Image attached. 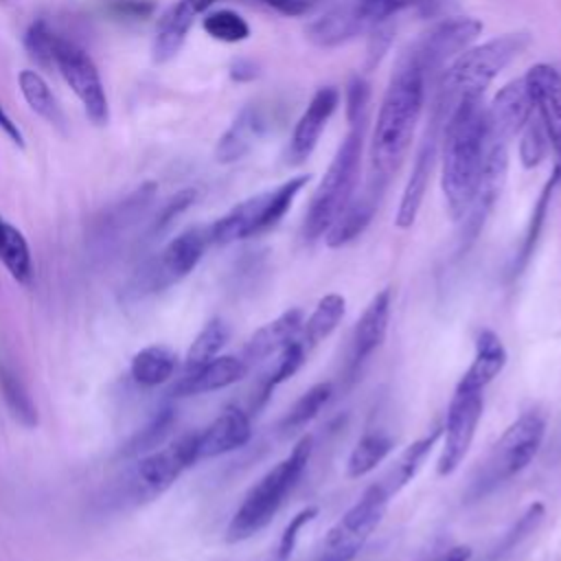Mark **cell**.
Wrapping results in <instances>:
<instances>
[{
	"instance_id": "cell-1",
	"label": "cell",
	"mask_w": 561,
	"mask_h": 561,
	"mask_svg": "<svg viewBox=\"0 0 561 561\" xmlns=\"http://www.w3.org/2000/svg\"><path fill=\"white\" fill-rule=\"evenodd\" d=\"M425 99V72L408 55L394 70L388 90L381 99L377 123L370 138L368 191L379 195L394 171L401 167L421 118Z\"/></svg>"
},
{
	"instance_id": "cell-2",
	"label": "cell",
	"mask_w": 561,
	"mask_h": 561,
	"mask_svg": "<svg viewBox=\"0 0 561 561\" xmlns=\"http://www.w3.org/2000/svg\"><path fill=\"white\" fill-rule=\"evenodd\" d=\"M486 116L480 99L458 101L447 116L443 134L440 186L449 217L465 219L469 213L486 156Z\"/></svg>"
},
{
	"instance_id": "cell-3",
	"label": "cell",
	"mask_w": 561,
	"mask_h": 561,
	"mask_svg": "<svg viewBox=\"0 0 561 561\" xmlns=\"http://www.w3.org/2000/svg\"><path fill=\"white\" fill-rule=\"evenodd\" d=\"M311 436H302L294 445V449L245 493L243 502L239 504L226 528V539L230 543L250 539L276 517L285 497L291 493V489L305 473L311 458Z\"/></svg>"
},
{
	"instance_id": "cell-4",
	"label": "cell",
	"mask_w": 561,
	"mask_h": 561,
	"mask_svg": "<svg viewBox=\"0 0 561 561\" xmlns=\"http://www.w3.org/2000/svg\"><path fill=\"white\" fill-rule=\"evenodd\" d=\"M524 33H508L480 46H469L443 68L440 94L447 110L465 99H482L489 83L526 48Z\"/></svg>"
},
{
	"instance_id": "cell-5",
	"label": "cell",
	"mask_w": 561,
	"mask_h": 561,
	"mask_svg": "<svg viewBox=\"0 0 561 561\" xmlns=\"http://www.w3.org/2000/svg\"><path fill=\"white\" fill-rule=\"evenodd\" d=\"M197 462V432H188L169 445L142 456L114 486L112 502L121 508L158 500L173 482Z\"/></svg>"
},
{
	"instance_id": "cell-6",
	"label": "cell",
	"mask_w": 561,
	"mask_h": 561,
	"mask_svg": "<svg viewBox=\"0 0 561 561\" xmlns=\"http://www.w3.org/2000/svg\"><path fill=\"white\" fill-rule=\"evenodd\" d=\"M362 164V127H355L344 136L337 147L327 173L322 175L318 188L313 191L309 210L305 215L302 234L307 241L324 237L329 226L353 199Z\"/></svg>"
},
{
	"instance_id": "cell-7",
	"label": "cell",
	"mask_w": 561,
	"mask_h": 561,
	"mask_svg": "<svg viewBox=\"0 0 561 561\" xmlns=\"http://www.w3.org/2000/svg\"><path fill=\"white\" fill-rule=\"evenodd\" d=\"M543 436H546V419L539 412L530 410L517 416L482 460L478 478L471 482L469 497L478 500L489 491H493L497 484L524 471L537 456L543 443Z\"/></svg>"
},
{
	"instance_id": "cell-8",
	"label": "cell",
	"mask_w": 561,
	"mask_h": 561,
	"mask_svg": "<svg viewBox=\"0 0 561 561\" xmlns=\"http://www.w3.org/2000/svg\"><path fill=\"white\" fill-rule=\"evenodd\" d=\"M307 182L309 175H296L270 191L256 193L239 202L226 215H221L217 221L208 226L210 243L228 245L274 228L291 208L294 199L298 197Z\"/></svg>"
},
{
	"instance_id": "cell-9",
	"label": "cell",
	"mask_w": 561,
	"mask_h": 561,
	"mask_svg": "<svg viewBox=\"0 0 561 561\" xmlns=\"http://www.w3.org/2000/svg\"><path fill=\"white\" fill-rule=\"evenodd\" d=\"M434 0H340L305 28L307 37L322 48L340 46L364 31L408 9L430 7Z\"/></svg>"
},
{
	"instance_id": "cell-10",
	"label": "cell",
	"mask_w": 561,
	"mask_h": 561,
	"mask_svg": "<svg viewBox=\"0 0 561 561\" xmlns=\"http://www.w3.org/2000/svg\"><path fill=\"white\" fill-rule=\"evenodd\" d=\"M208 245V226L186 228L134 274L125 294L129 298H145L173 287L197 267Z\"/></svg>"
},
{
	"instance_id": "cell-11",
	"label": "cell",
	"mask_w": 561,
	"mask_h": 561,
	"mask_svg": "<svg viewBox=\"0 0 561 561\" xmlns=\"http://www.w3.org/2000/svg\"><path fill=\"white\" fill-rule=\"evenodd\" d=\"M482 390H467L458 388L451 394L445 425H443V447L440 456L436 460V473L438 476H449L458 469V465L465 460L478 423L482 419Z\"/></svg>"
},
{
	"instance_id": "cell-12",
	"label": "cell",
	"mask_w": 561,
	"mask_h": 561,
	"mask_svg": "<svg viewBox=\"0 0 561 561\" xmlns=\"http://www.w3.org/2000/svg\"><path fill=\"white\" fill-rule=\"evenodd\" d=\"M55 66L72 88L77 99L83 105V112L94 125H105L110 118L107 96L99 77V70L90 55L68 39H57L55 46Z\"/></svg>"
},
{
	"instance_id": "cell-13",
	"label": "cell",
	"mask_w": 561,
	"mask_h": 561,
	"mask_svg": "<svg viewBox=\"0 0 561 561\" xmlns=\"http://www.w3.org/2000/svg\"><path fill=\"white\" fill-rule=\"evenodd\" d=\"M388 502H390L388 491L379 482L370 484L362 493V497L333 524V528L327 533L322 548L340 550L355 559L362 546L366 543V539L370 537V533L383 519Z\"/></svg>"
},
{
	"instance_id": "cell-14",
	"label": "cell",
	"mask_w": 561,
	"mask_h": 561,
	"mask_svg": "<svg viewBox=\"0 0 561 561\" xmlns=\"http://www.w3.org/2000/svg\"><path fill=\"white\" fill-rule=\"evenodd\" d=\"M482 31V22L469 15H458L436 24L419 46L410 53V57L423 68V72L443 70L445 64L454 61L462 50H467Z\"/></svg>"
},
{
	"instance_id": "cell-15",
	"label": "cell",
	"mask_w": 561,
	"mask_h": 561,
	"mask_svg": "<svg viewBox=\"0 0 561 561\" xmlns=\"http://www.w3.org/2000/svg\"><path fill=\"white\" fill-rule=\"evenodd\" d=\"M533 101L524 79L506 83L491 105L484 110L486 116V142L506 145L519 129L530 123Z\"/></svg>"
},
{
	"instance_id": "cell-16",
	"label": "cell",
	"mask_w": 561,
	"mask_h": 561,
	"mask_svg": "<svg viewBox=\"0 0 561 561\" xmlns=\"http://www.w3.org/2000/svg\"><path fill=\"white\" fill-rule=\"evenodd\" d=\"M524 81L533 110L537 112L546 138L561 162V75L548 64H537L526 72Z\"/></svg>"
},
{
	"instance_id": "cell-17",
	"label": "cell",
	"mask_w": 561,
	"mask_h": 561,
	"mask_svg": "<svg viewBox=\"0 0 561 561\" xmlns=\"http://www.w3.org/2000/svg\"><path fill=\"white\" fill-rule=\"evenodd\" d=\"M340 103V92L333 85L318 88V92L311 96L309 105L300 114L289 145H287V162L289 164H302L316 149L322 129L327 127L329 118L333 116L335 107Z\"/></svg>"
},
{
	"instance_id": "cell-18",
	"label": "cell",
	"mask_w": 561,
	"mask_h": 561,
	"mask_svg": "<svg viewBox=\"0 0 561 561\" xmlns=\"http://www.w3.org/2000/svg\"><path fill=\"white\" fill-rule=\"evenodd\" d=\"M252 436L248 412L228 405L210 425L197 432V460L217 458L243 447Z\"/></svg>"
},
{
	"instance_id": "cell-19",
	"label": "cell",
	"mask_w": 561,
	"mask_h": 561,
	"mask_svg": "<svg viewBox=\"0 0 561 561\" xmlns=\"http://www.w3.org/2000/svg\"><path fill=\"white\" fill-rule=\"evenodd\" d=\"M248 368H250V364L243 357L217 355L210 362H206L202 368H197L188 375H180L171 394L173 397H195V394H206V392L228 388V386L241 381L248 375Z\"/></svg>"
},
{
	"instance_id": "cell-20",
	"label": "cell",
	"mask_w": 561,
	"mask_h": 561,
	"mask_svg": "<svg viewBox=\"0 0 561 561\" xmlns=\"http://www.w3.org/2000/svg\"><path fill=\"white\" fill-rule=\"evenodd\" d=\"M390 307H392V289L383 287L379 289L370 302L366 305L364 313L355 322L353 331V344H351V364L359 366L386 337L388 320H390Z\"/></svg>"
},
{
	"instance_id": "cell-21",
	"label": "cell",
	"mask_w": 561,
	"mask_h": 561,
	"mask_svg": "<svg viewBox=\"0 0 561 561\" xmlns=\"http://www.w3.org/2000/svg\"><path fill=\"white\" fill-rule=\"evenodd\" d=\"M305 324V311L300 307H291L256 329L252 337L248 340L243 348V359L248 364L252 362H263L274 357L280 348H285L291 340H296L302 331Z\"/></svg>"
},
{
	"instance_id": "cell-22",
	"label": "cell",
	"mask_w": 561,
	"mask_h": 561,
	"mask_svg": "<svg viewBox=\"0 0 561 561\" xmlns=\"http://www.w3.org/2000/svg\"><path fill=\"white\" fill-rule=\"evenodd\" d=\"M434 156H436V127L432 125V129L425 136V142L416 156V162L412 167L410 180L403 188L399 208H397V217H394V226L405 230L416 221V215L421 210L425 191H427V182L432 175V164H434Z\"/></svg>"
},
{
	"instance_id": "cell-23",
	"label": "cell",
	"mask_w": 561,
	"mask_h": 561,
	"mask_svg": "<svg viewBox=\"0 0 561 561\" xmlns=\"http://www.w3.org/2000/svg\"><path fill=\"white\" fill-rule=\"evenodd\" d=\"M508 353L500 335L491 329H484L476 337V355L467 373L460 377L458 388L484 390L506 366Z\"/></svg>"
},
{
	"instance_id": "cell-24",
	"label": "cell",
	"mask_w": 561,
	"mask_h": 561,
	"mask_svg": "<svg viewBox=\"0 0 561 561\" xmlns=\"http://www.w3.org/2000/svg\"><path fill=\"white\" fill-rule=\"evenodd\" d=\"M263 129H265V121L261 112L252 105L243 107L232 121V125L219 138L215 147V160L221 164L241 160L252 149V145L261 138Z\"/></svg>"
},
{
	"instance_id": "cell-25",
	"label": "cell",
	"mask_w": 561,
	"mask_h": 561,
	"mask_svg": "<svg viewBox=\"0 0 561 561\" xmlns=\"http://www.w3.org/2000/svg\"><path fill=\"white\" fill-rule=\"evenodd\" d=\"M195 15H199L186 0H178L160 20L156 26V39H153V59L158 64L169 61L178 55L182 48L188 28L193 26Z\"/></svg>"
},
{
	"instance_id": "cell-26",
	"label": "cell",
	"mask_w": 561,
	"mask_h": 561,
	"mask_svg": "<svg viewBox=\"0 0 561 561\" xmlns=\"http://www.w3.org/2000/svg\"><path fill=\"white\" fill-rule=\"evenodd\" d=\"M377 208V195L366 191L362 197L351 199L348 206L337 215V219L324 232V241L329 248H342L357 239L366 226L370 224Z\"/></svg>"
},
{
	"instance_id": "cell-27",
	"label": "cell",
	"mask_w": 561,
	"mask_h": 561,
	"mask_svg": "<svg viewBox=\"0 0 561 561\" xmlns=\"http://www.w3.org/2000/svg\"><path fill=\"white\" fill-rule=\"evenodd\" d=\"M178 370V353L164 344L140 348L129 364L131 379L142 388H156L173 377Z\"/></svg>"
},
{
	"instance_id": "cell-28",
	"label": "cell",
	"mask_w": 561,
	"mask_h": 561,
	"mask_svg": "<svg viewBox=\"0 0 561 561\" xmlns=\"http://www.w3.org/2000/svg\"><path fill=\"white\" fill-rule=\"evenodd\" d=\"M440 434H443V427H434L430 434H425L423 438L414 440L412 445H408V447L399 454V458L394 460L392 469H390V471L383 476V480L379 482V484L388 491L390 497L397 495L408 482H412V478L419 473L421 465L425 462L427 454L432 451V447H434L436 440L440 438Z\"/></svg>"
},
{
	"instance_id": "cell-29",
	"label": "cell",
	"mask_w": 561,
	"mask_h": 561,
	"mask_svg": "<svg viewBox=\"0 0 561 561\" xmlns=\"http://www.w3.org/2000/svg\"><path fill=\"white\" fill-rule=\"evenodd\" d=\"M346 311V300L342 294H327L318 300V305L313 307L311 316L305 318L302 331H300V342L305 344L307 351H311L313 346H318L324 337H329L335 327L340 324V320L344 318Z\"/></svg>"
},
{
	"instance_id": "cell-30",
	"label": "cell",
	"mask_w": 561,
	"mask_h": 561,
	"mask_svg": "<svg viewBox=\"0 0 561 561\" xmlns=\"http://www.w3.org/2000/svg\"><path fill=\"white\" fill-rule=\"evenodd\" d=\"M309 351L305 348V344L300 342V337L291 340L285 348H280L276 355H274V364L263 373L259 386H256V401H254V408H261L272 390L276 386H280L283 381H287L289 377H294L298 373V368L305 364Z\"/></svg>"
},
{
	"instance_id": "cell-31",
	"label": "cell",
	"mask_w": 561,
	"mask_h": 561,
	"mask_svg": "<svg viewBox=\"0 0 561 561\" xmlns=\"http://www.w3.org/2000/svg\"><path fill=\"white\" fill-rule=\"evenodd\" d=\"M230 337V329L221 318H210L199 333L195 335V340L191 342L184 364H182V375H188L197 368H202L206 362H210L213 357L219 355V351L226 346Z\"/></svg>"
},
{
	"instance_id": "cell-32",
	"label": "cell",
	"mask_w": 561,
	"mask_h": 561,
	"mask_svg": "<svg viewBox=\"0 0 561 561\" xmlns=\"http://www.w3.org/2000/svg\"><path fill=\"white\" fill-rule=\"evenodd\" d=\"M394 440L390 434L375 430V432H366L353 447L348 460H346V476L351 480H357L366 473H370L379 462H383V458L392 451Z\"/></svg>"
},
{
	"instance_id": "cell-33",
	"label": "cell",
	"mask_w": 561,
	"mask_h": 561,
	"mask_svg": "<svg viewBox=\"0 0 561 561\" xmlns=\"http://www.w3.org/2000/svg\"><path fill=\"white\" fill-rule=\"evenodd\" d=\"M0 261L18 283H28L33 276L31 250L24 234L0 217Z\"/></svg>"
},
{
	"instance_id": "cell-34",
	"label": "cell",
	"mask_w": 561,
	"mask_h": 561,
	"mask_svg": "<svg viewBox=\"0 0 561 561\" xmlns=\"http://www.w3.org/2000/svg\"><path fill=\"white\" fill-rule=\"evenodd\" d=\"M331 394H333L331 381H320V383L311 386L307 392H302L296 399V403L287 410L285 419L280 421L283 434H294V432L307 427L318 416V412L327 405Z\"/></svg>"
},
{
	"instance_id": "cell-35",
	"label": "cell",
	"mask_w": 561,
	"mask_h": 561,
	"mask_svg": "<svg viewBox=\"0 0 561 561\" xmlns=\"http://www.w3.org/2000/svg\"><path fill=\"white\" fill-rule=\"evenodd\" d=\"M561 180V164L554 169V175L546 182L541 195L537 197L535 206H533V215H530V221H528V228H526V234H524V241H522V248L515 256V265H513V276L522 274V270L526 267V263L530 261L535 248H537V241H539V234H541V226H543V219H546V213H548V204H550V197L554 193V186L557 182Z\"/></svg>"
},
{
	"instance_id": "cell-36",
	"label": "cell",
	"mask_w": 561,
	"mask_h": 561,
	"mask_svg": "<svg viewBox=\"0 0 561 561\" xmlns=\"http://www.w3.org/2000/svg\"><path fill=\"white\" fill-rule=\"evenodd\" d=\"M18 85H20V92H22L24 101L31 105V110L35 114H39L42 118H46L53 125L64 123L57 99L53 96L48 83L35 70H22L18 75Z\"/></svg>"
},
{
	"instance_id": "cell-37",
	"label": "cell",
	"mask_w": 561,
	"mask_h": 561,
	"mask_svg": "<svg viewBox=\"0 0 561 561\" xmlns=\"http://www.w3.org/2000/svg\"><path fill=\"white\" fill-rule=\"evenodd\" d=\"M0 390L11 416L24 427H33L37 423V408L13 370L0 368Z\"/></svg>"
},
{
	"instance_id": "cell-38",
	"label": "cell",
	"mask_w": 561,
	"mask_h": 561,
	"mask_svg": "<svg viewBox=\"0 0 561 561\" xmlns=\"http://www.w3.org/2000/svg\"><path fill=\"white\" fill-rule=\"evenodd\" d=\"M173 421H175V410L171 405H162L160 410H156V414L149 419V423L131 436V440L125 445L123 454L125 456H138V454H145L153 447H158L164 436L169 434V430L173 427Z\"/></svg>"
},
{
	"instance_id": "cell-39",
	"label": "cell",
	"mask_w": 561,
	"mask_h": 561,
	"mask_svg": "<svg viewBox=\"0 0 561 561\" xmlns=\"http://www.w3.org/2000/svg\"><path fill=\"white\" fill-rule=\"evenodd\" d=\"M204 31L213 39H219L226 44H237L250 37V24L237 11H230V9H219L208 13L204 18Z\"/></svg>"
},
{
	"instance_id": "cell-40",
	"label": "cell",
	"mask_w": 561,
	"mask_h": 561,
	"mask_svg": "<svg viewBox=\"0 0 561 561\" xmlns=\"http://www.w3.org/2000/svg\"><path fill=\"white\" fill-rule=\"evenodd\" d=\"M543 515H546V508L541 502H533L526 506V511L517 517V522L504 533V537L497 541V546L493 548V559L511 552L515 546H519L528 535H533L539 524L543 522Z\"/></svg>"
},
{
	"instance_id": "cell-41",
	"label": "cell",
	"mask_w": 561,
	"mask_h": 561,
	"mask_svg": "<svg viewBox=\"0 0 561 561\" xmlns=\"http://www.w3.org/2000/svg\"><path fill=\"white\" fill-rule=\"evenodd\" d=\"M57 39L59 37L48 28L44 20H35L24 33V48L39 66L50 68L55 64Z\"/></svg>"
},
{
	"instance_id": "cell-42",
	"label": "cell",
	"mask_w": 561,
	"mask_h": 561,
	"mask_svg": "<svg viewBox=\"0 0 561 561\" xmlns=\"http://www.w3.org/2000/svg\"><path fill=\"white\" fill-rule=\"evenodd\" d=\"M316 517H318V506H305L302 511H298V513L289 519V524L285 526V530H283V535H280L278 548H276L278 561H287V559L291 557V552H294V548H296V543H298L300 530H302L309 522H313Z\"/></svg>"
},
{
	"instance_id": "cell-43",
	"label": "cell",
	"mask_w": 561,
	"mask_h": 561,
	"mask_svg": "<svg viewBox=\"0 0 561 561\" xmlns=\"http://www.w3.org/2000/svg\"><path fill=\"white\" fill-rule=\"evenodd\" d=\"M543 140H548V138H546V131H543V127H541V123H539V118H537L535 125H530V127L526 129L522 142H519L522 162H524L526 167H535V164L541 160V156H543Z\"/></svg>"
},
{
	"instance_id": "cell-44",
	"label": "cell",
	"mask_w": 561,
	"mask_h": 561,
	"mask_svg": "<svg viewBox=\"0 0 561 561\" xmlns=\"http://www.w3.org/2000/svg\"><path fill=\"white\" fill-rule=\"evenodd\" d=\"M195 197H197V191H195V188H184V191L175 193V195L162 206V210L158 213L153 230H164L178 215H182V213L195 202Z\"/></svg>"
},
{
	"instance_id": "cell-45",
	"label": "cell",
	"mask_w": 561,
	"mask_h": 561,
	"mask_svg": "<svg viewBox=\"0 0 561 561\" xmlns=\"http://www.w3.org/2000/svg\"><path fill=\"white\" fill-rule=\"evenodd\" d=\"M368 107V85L364 81H353V85L348 88V121L355 125L359 121H364V112Z\"/></svg>"
},
{
	"instance_id": "cell-46",
	"label": "cell",
	"mask_w": 561,
	"mask_h": 561,
	"mask_svg": "<svg viewBox=\"0 0 561 561\" xmlns=\"http://www.w3.org/2000/svg\"><path fill=\"white\" fill-rule=\"evenodd\" d=\"M112 11L125 18H147L153 11L151 0H114Z\"/></svg>"
},
{
	"instance_id": "cell-47",
	"label": "cell",
	"mask_w": 561,
	"mask_h": 561,
	"mask_svg": "<svg viewBox=\"0 0 561 561\" xmlns=\"http://www.w3.org/2000/svg\"><path fill=\"white\" fill-rule=\"evenodd\" d=\"M276 13H283V15H302L309 11L311 2L309 0H254Z\"/></svg>"
},
{
	"instance_id": "cell-48",
	"label": "cell",
	"mask_w": 561,
	"mask_h": 561,
	"mask_svg": "<svg viewBox=\"0 0 561 561\" xmlns=\"http://www.w3.org/2000/svg\"><path fill=\"white\" fill-rule=\"evenodd\" d=\"M0 129L9 136V140L18 147H24V134L22 129L18 127V123H13V118L4 112V107L0 105Z\"/></svg>"
},
{
	"instance_id": "cell-49",
	"label": "cell",
	"mask_w": 561,
	"mask_h": 561,
	"mask_svg": "<svg viewBox=\"0 0 561 561\" xmlns=\"http://www.w3.org/2000/svg\"><path fill=\"white\" fill-rule=\"evenodd\" d=\"M469 559H471V548L469 546H454L434 561H469Z\"/></svg>"
},
{
	"instance_id": "cell-50",
	"label": "cell",
	"mask_w": 561,
	"mask_h": 561,
	"mask_svg": "<svg viewBox=\"0 0 561 561\" xmlns=\"http://www.w3.org/2000/svg\"><path fill=\"white\" fill-rule=\"evenodd\" d=\"M232 79H237V81H243V79H252L254 77V66H250V64H245V61H237L234 66H232Z\"/></svg>"
},
{
	"instance_id": "cell-51",
	"label": "cell",
	"mask_w": 561,
	"mask_h": 561,
	"mask_svg": "<svg viewBox=\"0 0 561 561\" xmlns=\"http://www.w3.org/2000/svg\"><path fill=\"white\" fill-rule=\"evenodd\" d=\"M316 561H353V557H348L346 552H340V550L322 548V552H320V557Z\"/></svg>"
}]
</instances>
